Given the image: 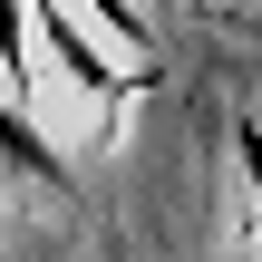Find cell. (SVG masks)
<instances>
[{"label": "cell", "instance_id": "obj_3", "mask_svg": "<svg viewBox=\"0 0 262 262\" xmlns=\"http://www.w3.org/2000/svg\"><path fill=\"white\" fill-rule=\"evenodd\" d=\"M0 88L29 97V29H19V0H0Z\"/></svg>", "mask_w": 262, "mask_h": 262}, {"label": "cell", "instance_id": "obj_2", "mask_svg": "<svg viewBox=\"0 0 262 262\" xmlns=\"http://www.w3.org/2000/svg\"><path fill=\"white\" fill-rule=\"evenodd\" d=\"M0 165H19V175H39V185H68L58 146L29 126V107H10V88H0Z\"/></svg>", "mask_w": 262, "mask_h": 262}, {"label": "cell", "instance_id": "obj_1", "mask_svg": "<svg viewBox=\"0 0 262 262\" xmlns=\"http://www.w3.org/2000/svg\"><path fill=\"white\" fill-rule=\"evenodd\" d=\"M29 19H39V39H49V58H58V68H68V78H78L88 97H126V88H136L126 68H107V49H88V39H78V19H68V0H29Z\"/></svg>", "mask_w": 262, "mask_h": 262}, {"label": "cell", "instance_id": "obj_4", "mask_svg": "<svg viewBox=\"0 0 262 262\" xmlns=\"http://www.w3.org/2000/svg\"><path fill=\"white\" fill-rule=\"evenodd\" d=\"M78 10H97V19H107V29H117V39H126L136 58H156V29L136 19V0H78Z\"/></svg>", "mask_w": 262, "mask_h": 262}]
</instances>
